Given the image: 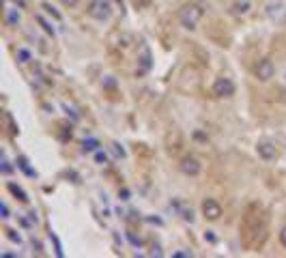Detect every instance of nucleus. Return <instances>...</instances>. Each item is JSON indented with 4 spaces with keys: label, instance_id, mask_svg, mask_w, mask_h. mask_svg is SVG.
Masks as SVG:
<instances>
[{
    "label": "nucleus",
    "instance_id": "f257e3e1",
    "mask_svg": "<svg viewBox=\"0 0 286 258\" xmlns=\"http://www.w3.org/2000/svg\"><path fill=\"white\" fill-rule=\"evenodd\" d=\"M202 16H204L202 6L196 4V2H188L178 9V24H181L185 30H196Z\"/></svg>",
    "mask_w": 286,
    "mask_h": 258
},
{
    "label": "nucleus",
    "instance_id": "f03ea898",
    "mask_svg": "<svg viewBox=\"0 0 286 258\" xmlns=\"http://www.w3.org/2000/svg\"><path fill=\"white\" fill-rule=\"evenodd\" d=\"M86 13H88V18L97 20V22H108L112 18L114 9H112L110 0H90L86 6Z\"/></svg>",
    "mask_w": 286,
    "mask_h": 258
},
{
    "label": "nucleus",
    "instance_id": "7ed1b4c3",
    "mask_svg": "<svg viewBox=\"0 0 286 258\" xmlns=\"http://www.w3.org/2000/svg\"><path fill=\"white\" fill-rule=\"evenodd\" d=\"M254 76H256V80H260V82H269L271 78L276 76V64L269 58L258 60L256 62V67H254Z\"/></svg>",
    "mask_w": 286,
    "mask_h": 258
},
{
    "label": "nucleus",
    "instance_id": "20e7f679",
    "mask_svg": "<svg viewBox=\"0 0 286 258\" xmlns=\"http://www.w3.org/2000/svg\"><path fill=\"white\" fill-rule=\"evenodd\" d=\"M178 168H181V172L185 176H198L200 172H202V164H200L198 157L188 155V157H183V160H181Z\"/></svg>",
    "mask_w": 286,
    "mask_h": 258
},
{
    "label": "nucleus",
    "instance_id": "39448f33",
    "mask_svg": "<svg viewBox=\"0 0 286 258\" xmlns=\"http://www.w3.org/2000/svg\"><path fill=\"white\" fill-rule=\"evenodd\" d=\"M211 90L216 97H232L234 95V82L230 78H218V80L213 82Z\"/></svg>",
    "mask_w": 286,
    "mask_h": 258
},
{
    "label": "nucleus",
    "instance_id": "423d86ee",
    "mask_svg": "<svg viewBox=\"0 0 286 258\" xmlns=\"http://www.w3.org/2000/svg\"><path fill=\"white\" fill-rule=\"evenodd\" d=\"M202 215H204V220H209V222H218L222 218V204L218 202V200H213V198H206L202 200Z\"/></svg>",
    "mask_w": 286,
    "mask_h": 258
},
{
    "label": "nucleus",
    "instance_id": "0eeeda50",
    "mask_svg": "<svg viewBox=\"0 0 286 258\" xmlns=\"http://www.w3.org/2000/svg\"><path fill=\"white\" fill-rule=\"evenodd\" d=\"M264 13H267V18L274 20V22H284L286 20V4L280 2V0L269 2L267 6H264Z\"/></svg>",
    "mask_w": 286,
    "mask_h": 258
},
{
    "label": "nucleus",
    "instance_id": "6e6552de",
    "mask_svg": "<svg viewBox=\"0 0 286 258\" xmlns=\"http://www.w3.org/2000/svg\"><path fill=\"white\" fill-rule=\"evenodd\" d=\"M256 153H258L260 160L271 162L278 157V148H276V144H271V142H258V144H256Z\"/></svg>",
    "mask_w": 286,
    "mask_h": 258
},
{
    "label": "nucleus",
    "instance_id": "1a4fd4ad",
    "mask_svg": "<svg viewBox=\"0 0 286 258\" xmlns=\"http://www.w3.org/2000/svg\"><path fill=\"white\" fill-rule=\"evenodd\" d=\"M4 22H6V26H11V28L20 26V22H22V16H20V11L16 9V6H11V9L4 11Z\"/></svg>",
    "mask_w": 286,
    "mask_h": 258
},
{
    "label": "nucleus",
    "instance_id": "9d476101",
    "mask_svg": "<svg viewBox=\"0 0 286 258\" xmlns=\"http://www.w3.org/2000/svg\"><path fill=\"white\" fill-rule=\"evenodd\" d=\"M250 9H252V2H250V0H241V2H234L230 6V13L239 18V16H248Z\"/></svg>",
    "mask_w": 286,
    "mask_h": 258
},
{
    "label": "nucleus",
    "instance_id": "9b49d317",
    "mask_svg": "<svg viewBox=\"0 0 286 258\" xmlns=\"http://www.w3.org/2000/svg\"><path fill=\"white\" fill-rule=\"evenodd\" d=\"M6 190H9L13 196H18V200H22V202H28V194L20 188V185H16V183H9L6 185Z\"/></svg>",
    "mask_w": 286,
    "mask_h": 258
},
{
    "label": "nucleus",
    "instance_id": "f8f14e48",
    "mask_svg": "<svg viewBox=\"0 0 286 258\" xmlns=\"http://www.w3.org/2000/svg\"><path fill=\"white\" fill-rule=\"evenodd\" d=\"M82 148L86 150V153H90V150L95 153V150L99 148V140H97V138H86V140L82 142Z\"/></svg>",
    "mask_w": 286,
    "mask_h": 258
},
{
    "label": "nucleus",
    "instance_id": "ddd939ff",
    "mask_svg": "<svg viewBox=\"0 0 286 258\" xmlns=\"http://www.w3.org/2000/svg\"><path fill=\"white\" fill-rule=\"evenodd\" d=\"M95 162L99 164V166H106V164H108V153L102 150V148H97L95 150Z\"/></svg>",
    "mask_w": 286,
    "mask_h": 258
},
{
    "label": "nucleus",
    "instance_id": "4468645a",
    "mask_svg": "<svg viewBox=\"0 0 286 258\" xmlns=\"http://www.w3.org/2000/svg\"><path fill=\"white\" fill-rule=\"evenodd\" d=\"M0 170H2V174H11V172H13V166H11L6 153H2V166H0Z\"/></svg>",
    "mask_w": 286,
    "mask_h": 258
},
{
    "label": "nucleus",
    "instance_id": "2eb2a0df",
    "mask_svg": "<svg viewBox=\"0 0 286 258\" xmlns=\"http://www.w3.org/2000/svg\"><path fill=\"white\" fill-rule=\"evenodd\" d=\"M18 60H20V62H28V60H30V52H28V50H24V48H20V50H18Z\"/></svg>",
    "mask_w": 286,
    "mask_h": 258
},
{
    "label": "nucleus",
    "instance_id": "dca6fc26",
    "mask_svg": "<svg viewBox=\"0 0 286 258\" xmlns=\"http://www.w3.org/2000/svg\"><path fill=\"white\" fill-rule=\"evenodd\" d=\"M37 22H39V24H41V26H44V30H46V32H50V34H54V26H52V24H50V22H46V20H44V18H41V16H37Z\"/></svg>",
    "mask_w": 286,
    "mask_h": 258
},
{
    "label": "nucleus",
    "instance_id": "f3484780",
    "mask_svg": "<svg viewBox=\"0 0 286 258\" xmlns=\"http://www.w3.org/2000/svg\"><path fill=\"white\" fill-rule=\"evenodd\" d=\"M18 166H20V168H22V170L26 172V174H28V176H34V172H32L30 168H28V164H26V160H24V157H20V160H18Z\"/></svg>",
    "mask_w": 286,
    "mask_h": 258
},
{
    "label": "nucleus",
    "instance_id": "a211bd4d",
    "mask_svg": "<svg viewBox=\"0 0 286 258\" xmlns=\"http://www.w3.org/2000/svg\"><path fill=\"white\" fill-rule=\"evenodd\" d=\"M44 9H46V11H48V13H50V16H52L54 20H62V18H60V13L56 11V9H54L52 4H48V2H46V4H44Z\"/></svg>",
    "mask_w": 286,
    "mask_h": 258
},
{
    "label": "nucleus",
    "instance_id": "6ab92c4d",
    "mask_svg": "<svg viewBox=\"0 0 286 258\" xmlns=\"http://www.w3.org/2000/svg\"><path fill=\"white\" fill-rule=\"evenodd\" d=\"M58 2H60L62 6H69V9H74V6L80 4V0H58Z\"/></svg>",
    "mask_w": 286,
    "mask_h": 258
},
{
    "label": "nucleus",
    "instance_id": "aec40b11",
    "mask_svg": "<svg viewBox=\"0 0 286 258\" xmlns=\"http://www.w3.org/2000/svg\"><path fill=\"white\" fill-rule=\"evenodd\" d=\"M172 256H174V258H192L194 254H192V252H188V250H181V252H174Z\"/></svg>",
    "mask_w": 286,
    "mask_h": 258
},
{
    "label": "nucleus",
    "instance_id": "412c9836",
    "mask_svg": "<svg viewBox=\"0 0 286 258\" xmlns=\"http://www.w3.org/2000/svg\"><path fill=\"white\" fill-rule=\"evenodd\" d=\"M0 213H2V220H6V218H9V206H6V202H2V204H0Z\"/></svg>",
    "mask_w": 286,
    "mask_h": 258
},
{
    "label": "nucleus",
    "instance_id": "4be33fe9",
    "mask_svg": "<svg viewBox=\"0 0 286 258\" xmlns=\"http://www.w3.org/2000/svg\"><path fill=\"white\" fill-rule=\"evenodd\" d=\"M6 234H9V239H11V241H18V243H22V239H20V234H16L13 230H6Z\"/></svg>",
    "mask_w": 286,
    "mask_h": 258
},
{
    "label": "nucleus",
    "instance_id": "5701e85b",
    "mask_svg": "<svg viewBox=\"0 0 286 258\" xmlns=\"http://www.w3.org/2000/svg\"><path fill=\"white\" fill-rule=\"evenodd\" d=\"M183 220H188V222H194V213H192V209H190V211H183Z\"/></svg>",
    "mask_w": 286,
    "mask_h": 258
},
{
    "label": "nucleus",
    "instance_id": "b1692460",
    "mask_svg": "<svg viewBox=\"0 0 286 258\" xmlns=\"http://www.w3.org/2000/svg\"><path fill=\"white\" fill-rule=\"evenodd\" d=\"M54 236V234H52ZM54 246H56V254H58V256H62V250H60V243H58V239H56V236H54Z\"/></svg>",
    "mask_w": 286,
    "mask_h": 258
},
{
    "label": "nucleus",
    "instance_id": "393cba45",
    "mask_svg": "<svg viewBox=\"0 0 286 258\" xmlns=\"http://www.w3.org/2000/svg\"><path fill=\"white\" fill-rule=\"evenodd\" d=\"M280 241H282V246L286 248V226L282 228V232H280Z\"/></svg>",
    "mask_w": 286,
    "mask_h": 258
},
{
    "label": "nucleus",
    "instance_id": "a878e982",
    "mask_svg": "<svg viewBox=\"0 0 286 258\" xmlns=\"http://www.w3.org/2000/svg\"><path fill=\"white\" fill-rule=\"evenodd\" d=\"M114 150H116V155H120V157H125V150L120 148V144H114Z\"/></svg>",
    "mask_w": 286,
    "mask_h": 258
},
{
    "label": "nucleus",
    "instance_id": "bb28decb",
    "mask_svg": "<svg viewBox=\"0 0 286 258\" xmlns=\"http://www.w3.org/2000/svg\"><path fill=\"white\" fill-rule=\"evenodd\" d=\"M13 2H16V4H18V6H24V4H26V2H28V0H13Z\"/></svg>",
    "mask_w": 286,
    "mask_h": 258
},
{
    "label": "nucleus",
    "instance_id": "cd10ccee",
    "mask_svg": "<svg viewBox=\"0 0 286 258\" xmlns=\"http://www.w3.org/2000/svg\"><path fill=\"white\" fill-rule=\"evenodd\" d=\"M284 82H286V74H284Z\"/></svg>",
    "mask_w": 286,
    "mask_h": 258
},
{
    "label": "nucleus",
    "instance_id": "c85d7f7f",
    "mask_svg": "<svg viewBox=\"0 0 286 258\" xmlns=\"http://www.w3.org/2000/svg\"><path fill=\"white\" fill-rule=\"evenodd\" d=\"M144 2H148V0H144Z\"/></svg>",
    "mask_w": 286,
    "mask_h": 258
}]
</instances>
